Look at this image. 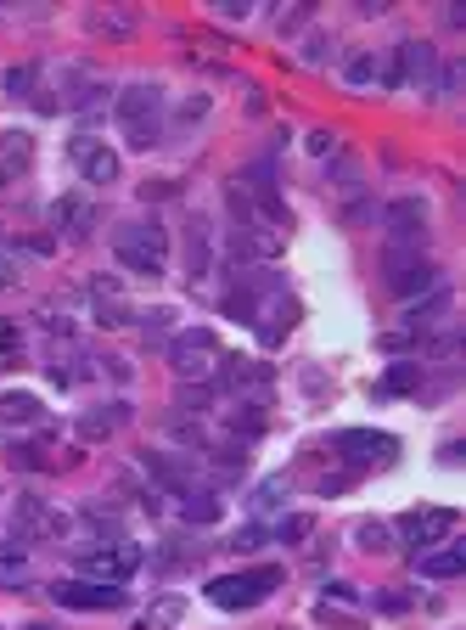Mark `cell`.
Segmentation results:
<instances>
[{
    "label": "cell",
    "mask_w": 466,
    "mask_h": 630,
    "mask_svg": "<svg viewBox=\"0 0 466 630\" xmlns=\"http://www.w3.org/2000/svg\"><path fill=\"white\" fill-rule=\"evenodd\" d=\"M17 523H23L29 535H62V518H56V512H46L34 495H17Z\"/></svg>",
    "instance_id": "cell-18"
},
{
    "label": "cell",
    "mask_w": 466,
    "mask_h": 630,
    "mask_svg": "<svg viewBox=\"0 0 466 630\" xmlns=\"http://www.w3.org/2000/svg\"><path fill=\"white\" fill-rule=\"evenodd\" d=\"M275 585H281V569H242V574H220V580H208V602L214 608H230V614H237V608H259Z\"/></svg>",
    "instance_id": "cell-3"
},
{
    "label": "cell",
    "mask_w": 466,
    "mask_h": 630,
    "mask_svg": "<svg viewBox=\"0 0 466 630\" xmlns=\"http://www.w3.org/2000/svg\"><path fill=\"white\" fill-rule=\"evenodd\" d=\"M281 495H287V473H281V478H270V485H259V495H253V507H275Z\"/></svg>",
    "instance_id": "cell-27"
},
{
    "label": "cell",
    "mask_w": 466,
    "mask_h": 630,
    "mask_svg": "<svg viewBox=\"0 0 466 630\" xmlns=\"http://www.w3.org/2000/svg\"><path fill=\"white\" fill-rule=\"evenodd\" d=\"M180 512L192 518V523H214L225 507H220V495H214V490H186V495H180Z\"/></svg>",
    "instance_id": "cell-19"
},
{
    "label": "cell",
    "mask_w": 466,
    "mask_h": 630,
    "mask_svg": "<svg viewBox=\"0 0 466 630\" xmlns=\"http://www.w3.org/2000/svg\"><path fill=\"white\" fill-rule=\"evenodd\" d=\"M433 74H438V51L427 46V39H405V46L393 51V68L383 74V85L405 91V85H427Z\"/></svg>",
    "instance_id": "cell-7"
},
{
    "label": "cell",
    "mask_w": 466,
    "mask_h": 630,
    "mask_svg": "<svg viewBox=\"0 0 466 630\" xmlns=\"http://www.w3.org/2000/svg\"><path fill=\"white\" fill-rule=\"evenodd\" d=\"M113 254H118L124 270H135V276L158 282L163 270H168V231H163L158 220H130V225L113 231Z\"/></svg>",
    "instance_id": "cell-1"
},
{
    "label": "cell",
    "mask_w": 466,
    "mask_h": 630,
    "mask_svg": "<svg viewBox=\"0 0 466 630\" xmlns=\"http://www.w3.org/2000/svg\"><path fill=\"white\" fill-rule=\"evenodd\" d=\"M332 451H343L349 461H393V451H399V439L393 433H371V428H349V433H337L332 439Z\"/></svg>",
    "instance_id": "cell-13"
},
{
    "label": "cell",
    "mask_w": 466,
    "mask_h": 630,
    "mask_svg": "<svg viewBox=\"0 0 466 630\" xmlns=\"http://www.w3.org/2000/svg\"><path fill=\"white\" fill-rule=\"evenodd\" d=\"M208 259H214V237H208L203 220H192V231H186V276L203 282L208 276Z\"/></svg>",
    "instance_id": "cell-16"
},
{
    "label": "cell",
    "mask_w": 466,
    "mask_h": 630,
    "mask_svg": "<svg viewBox=\"0 0 466 630\" xmlns=\"http://www.w3.org/2000/svg\"><path fill=\"white\" fill-rule=\"evenodd\" d=\"M73 163H79V175L91 186H113L118 180V153L108 141H96V136H73Z\"/></svg>",
    "instance_id": "cell-11"
},
{
    "label": "cell",
    "mask_w": 466,
    "mask_h": 630,
    "mask_svg": "<svg viewBox=\"0 0 466 630\" xmlns=\"http://www.w3.org/2000/svg\"><path fill=\"white\" fill-rule=\"evenodd\" d=\"M354 540L366 546V552H388L393 529H388V523H376V518H366V523H354Z\"/></svg>",
    "instance_id": "cell-23"
},
{
    "label": "cell",
    "mask_w": 466,
    "mask_h": 630,
    "mask_svg": "<svg viewBox=\"0 0 466 630\" xmlns=\"http://www.w3.org/2000/svg\"><path fill=\"white\" fill-rule=\"evenodd\" d=\"M461 569H466V546H444V552L416 557V574H427V580H455Z\"/></svg>",
    "instance_id": "cell-17"
},
{
    "label": "cell",
    "mask_w": 466,
    "mask_h": 630,
    "mask_svg": "<svg viewBox=\"0 0 466 630\" xmlns=\"http://www.w3.org/2000/svg\"><path fill=\"white\" fill-rule=\"evenodd\" d=\"M0 282H17V265H12L6 254H0Z\"/></svg>",
    "instance_id": "cell-33"
},
{
    "label": "cell",
    "mask_w": 466,
    "mask_h": 630,
    "mask_svg": "<svg viewBox=\"0 0 466 630\" xmlns=\"http://www.w3.org/2000/svg\"><path fill=\"white\" fill-rule=\"evenodd\" d=\"M124 416H130V406H108V416H84V423H79V439H108Z\"/></svg>",
    "instance_id": "cell-21"
},
{
    "label": "cell",
    "mask_w": 466,
    "mask_h": 630,
    "mask_svg": "<svg viewBox=\"0 0 466 630\" xmlns=\"http://www.w3.org/2000/svg\"><path fill=\"white\" fill-rule=\"evenodd\" d=\"M34 79H39V68H34V62L12 68V74H6V96H29V91H34Z\"/></svg>",
    "instance_id": "cell-26"
},
{
    "label": "cell",
    "mask_w": 466,
    "mask_h": 630,
    "mask_svg": "<svg viewBox=\"0 0 466 630\" xmlns=\"http://www.w3.org/2000/svg\"><path fill=\"white\" fill-rule=\"evenodd\" d=\"M0 569H23V540H6V546H0Z\"/></svg>",
    "instance_id": "cell-29"
},
{
    "label": "cell",
    "mask_w": 466,
    "mask_h": 630,
    "mask_svg": "<svg viewBox=\"0 0 466 630\" xmlns=\"http://www.w3.org/2000/svg\"><path fill=\"white\" fill-rule=\"evenodd\" d=\"M292 321H298V304L287 299V293H275V299L259 310V344L264 349H275V344H287V332H292Z\"/></svg>",
    "instance_id": "cell-14"
},
{
    "label": "cell",
    "mask_w": 466,
    "mask_h": 630,
    "mask_svg": "<svg viewBox=\"0 0 466 630\" xmlns=\"http://www.w3.org/2000/svg\"><path fill=\"white\" fill-rule=\"evenodd\" d=\"M416 383H421V366H416V361H399V366L383 377V394H410Z\"/></svg>",
    "instance_id": "cell-24"
},
{
    "label": "cell",
    "mask_w": 466,
    "mask_h": 630,
    "mask_svg": "<svg viewBox=\"0 0 466 630\" xmlns=\"http://www.w3.org/2000/svg\"><path fill=\"white\" fill-rule=\"evenodd\" d=\"M29 630H51V625H29Z\"/></svg>",
    "instance_id": "cell-34"
},
{
    "label": "cell",
    "mask_w": 466,
    "mask_h": 630,
    "mask_svg": "<svg viewBox=\"0 0 466 630\" xmlns=\"http://www.w3.org/2000/svg\"><path fill=\"white\" fill-rule=\"evenodd\" d=\"M0 416L6 423H39V400L34 394H0Z\"/></svg>",
    "instance_id": "cell-20"
},
{
    "label": "cell",
    "mask_w": 466,
    "mask_h": 630,
    "mask_svg": "<svg viewBox=\"0 0 466 630\" xmlns=\"http://www.w3.org/2000/svg\"><path fill=\"white\" fill-rule=\"evenodd\" d=\"M275 293H287L275 270H242V276L230 282V293H225V315L230 321H259V310L275 299Z\"/></svg>",
    "instance_id": "cell-4"
},
{
    "label": "cell",
    "mask_w": 466,
    "mask_h": 630,
    "mask_svg": "<svg viewBox=\"0 0 466 630\" xmlns=\"http://www.w3.org/2000/svg\"><path fill=\"white\" fill-rule=\"evenodd\" d=\"M51 602L84 608V614H113V608H124L130 597H124L118 585H96V580H56V585H51Z\"/></svg>",
    "instance_id": "cell-9"
},
{
    "label": "cell",
    "mask_w": 466,
    "mask_h": 630,
    "mask_svg": "<svg viewBox=\"0 0 466 630\" xmlns=\"http://www.w3.org/2000/svg\"><path fill=\"white\" fill-rule=\"evenodd\" d=\"M51 220H56V231H68V237H84V231L96 225V203L79 197V192H68V197L51 203Z\"/></svg>",
    "instance_id": "cell-15"
},
{
    "label": "cell",
    "mask_w": 466,
    "mask_h": 630,
    "mask_svg": "<svg viewBox=\"0 0 466 630\" xmlns=\"http://www.w3.org/2000/svg\"><path fill=\"white\" fill-rule=\"evenodd\" d=\"M118 130L130 146H158L163 141V91L158 85H130L118 96Z\"/></svg>",
    "instance_id": "cell-2"
},
{
    "label": "cell",
    "mask_w": 466,
    "mask_h": 630,
    "mask_svg": "<svg viewBox=\"0 0 466 630\" xmlns=\"http://www.w3.org/2000/svg\"><path fill=\"white\" fill-rule=\"evenodd\" d=\"M326 602H359V591H354V585H343V580H332L326 585Z\"/></svg>",
    "instance_id": "cell-31"
},
{
    "label": "cell",
    "mask_w": 466,
    "mask_h": 630,
    "mask_svg": "<svg viewBox=\"0 0 466 630\" xmlns=\"http://www.w3.org/2000/svg\"><path fill=\"white\" fill-rule=\"evenodd\" d=\"M309 529H315L309 518H287V523H281V529H275V535H281V540H309Z\"/></svg>",
    "instance_id": "cell-28"
},
{
    "label": "cell",
    "mask_w": 466,
    "mask_h": 630,
    "mask_svg": "<svg viewBox=\"0 0 466 630\" xmlns=\"http://www.w3.org/2000/svg\"><path fill=\"white\" fill-rule=\"evenodd\" d=\"M343 79H349V85H376V79H383V68H376L371 51H359V57L343 62Z\"/></svg>",
    "instance_id": "cell-22"
},
{
    "label": "cell",
    "mask_w": 466,
    "mask_h": 630,
    "mask_svg": "<svg viewBox=\"0 0 466 630\" xmlns=\"http://www.w3.org/2000/svg\"><path fill=\"white\" fill-rule=\"evenodd\" d=\"M332 146H337V136H332V130H315V136H309V153H315V158H326Z\"/></svg>",
    "instance_id": "cell-30"
},
{
    "label": "cell",
    "mask_w": 466,
    "mask_h": 630,
    "mask_svg": "<svg viewBox=\"0 0 466 630\" xmlns=\"http://www.w3.org/2000/svg\"><path fill=\"white\" fill-rule=\"evenodd\" d=\"M383 231H388V248H421V237H427V203L393 197L383 208Z\"/></svg>",
    "instance_id": "cell-8"
},
{
    "label": "cell",
    "mask_w": 466,
    "mask_h": 630,
    "mask_svg": "<svg viewBox=\"0 0 466 630\" xmlns=\"http://www.w3.org/2000/svg\"><path fill=\"white\" fill-rule=\"evenodd\" d=\"M383 270H388V287L399 293V299L438 287V265L421 259V248H416V254H405V248H388V254H383Z\"/></svg>",
    "instance_id": "cell-6"
},
{
    "label": "cell",
    "mask_w": 466,
    "mask_h": 630,
    "mask_svg": "<svg viewBox=\"0 0 466 630\" xmlns=\"http://www.w3.org/2000/svg\"><path fill=\"white\" fill-rule=\"evenodd\" d=\"M461 512L455 507H433V512H405L399 518V535H405L410 546H438L444 535H455Z\"/></svg>",
    "instance_id": "cell-12"
},
{
    "label": "cell",
    "mask_w": 466,
    "mask_h": 630,
    "mask_svg": "<svg viewBox=\"0 0 466 630\" xmlns=\"http://www.w3.org/2000/svg\"><path fill=\"white\" fill-rule=\"evenodd\" d=\"M141 569V546H113V552H79V574H91L96 585H124Z\"/></svg>",
    "instance_id": "cell-10"
},
{
    "label": "cell",
    "mask_w": 466,
    "mask_h": 630,
    "mask_svg": "<svg viewBox=\"0 0 466 630\" xmlns=\"http://www.w3.org/2000/svg\"><path fill=\"white\" fill-rule=\"evenodd\" d=\"M168 361H175L180 377H208V372H220V338L208 327H192V332H180L175 344H168Z\"/></svg>",
    "instance_id": "cell-5"
},
{
    "label": "cell",
    "mask_w": 466,
    "mask_h": 630,
    "mask_svg": "<svg viewBox=\"0 0 466 630\" xmlns=\"http://www.w3.org/2000/svg\"><path fill=\"white\" fill-rule=\"evenodd\" d=\"M304 62H326V34H315V39H309V51H304Z\"/></svg>",
    "instance_id": "cell-32"
},
{
    "label": "cell",
    "mask_w": 466,
    "mask_h": 630,
    "mask_svg": "<svg viewBox=\"0 0 466 630\" xmlns=\"http://www.w3.org/2000/svg\"><path fill=\"white\" fill-rule=\"evenodd\" d=\"M17 354H23V332H17V321H0V366H12Z\"/></svg>",
    "instance_id": "cell-25"
}]
</instances>
